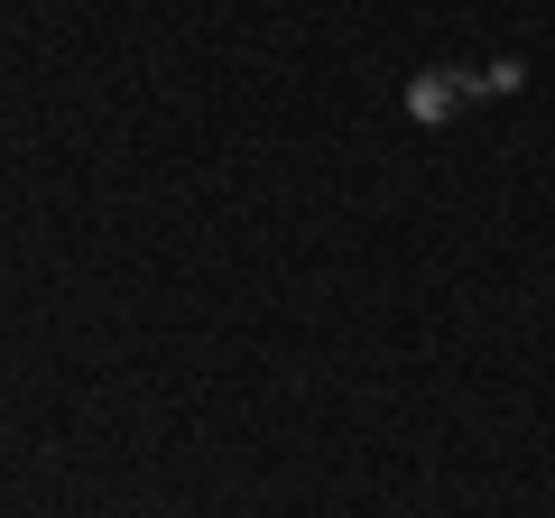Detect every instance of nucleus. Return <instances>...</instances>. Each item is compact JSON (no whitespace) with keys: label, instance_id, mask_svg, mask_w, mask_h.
I'll return each mask as SVG.
<instances>
[{"label":"nucleus","instance_id":"obj_1","mask_svg":"<svg viewBox=\"0 0 555 518\" xmlns=\"http://www.w3.org/2000/svg\"><path fill=\"white\" fill-rule=\"evenodd\" d=\"M463 102H473V75H454V65H436V75H416L408 112H416V120H454Z\"/></svg>","mask_w":555,"mask_h":518}]
</instances>
